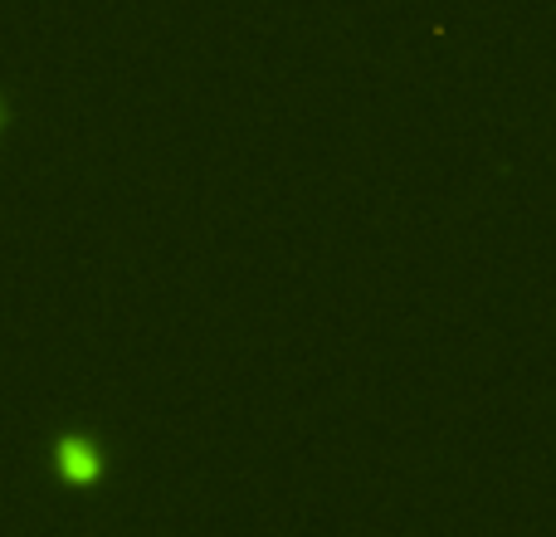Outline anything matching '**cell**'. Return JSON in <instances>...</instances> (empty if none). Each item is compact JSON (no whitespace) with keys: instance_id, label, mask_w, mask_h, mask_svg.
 I'll return each mask as SVG.
<instances>
[{"instance_id":"obj_1","label":"cell","mask_w":556,"mask_h":537,"mask_svg":"<svg viewBox=\"0 0 556 537\" xmlns=\"http://www.w3.org/2000/svg\"><path fill=\"white\" fill-rule=\"evenodd\" d=\"M59 464H64L74 479H88V474H98V450L93 445H84V440H68L64 454H59Z\"/></svg>"}]
</instances>
